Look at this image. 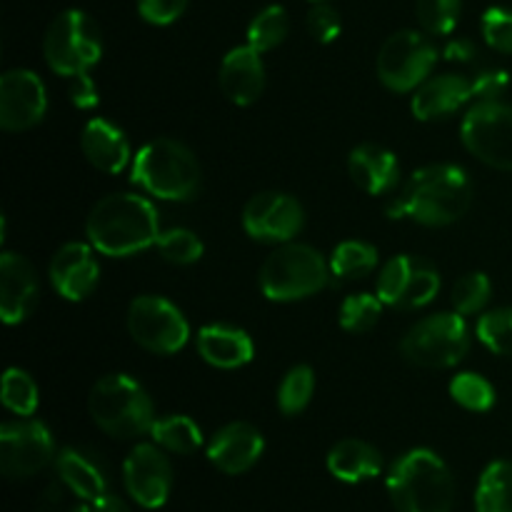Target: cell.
<instances>
[{
  "instance_id": "obj_1",
  "label": "cell",
  "mask_w": 512,
  "mask_h": 512,
  "mask_svg": "<svg viewBox=\"0 0 512 512\" xmlns=\"http://www.w3.org/2000/svg\"><path fill=\"white\" fill-rule=\"evenodd\" d=\"M473 200L468 173L458 165H428L413 173L388 203L390 218H410L420 225H450L463 218Z\"/></svg>"
},
{
  "instance_id": "obj_2",
  "label": "cell",
  "mask_w": 512,
  "mask_h": 512,
  "mask_svg": "<svg viewBox=\"0 0 512 512\" xmlns=\"http://www.w3.org/2000/svg\"><path fill=\"white\" fill-rule=\"evenodd\" d=\"M85 233L98 253L128 258L158 243V213L153 203L140 195L113 193L93 205Z\"/></svg>"
},
{
  "instance_id": "obj_3",
  "label": "cell",
  "mask_w": 512,
  "mask_h": 512,
  "mask_svg": "<svg viewBox=\"0 0 512 512\" xmlns=\"http://www.w3.org/2000/svg\"><path fill=\"white\" fill-rule=\"evenodd\" d=\"M388 493L400 512H453L455 483L448 465L433 450H410L395 460Z\"/></svg>"
},
{
  "instance_id": "obj_4",
  "label": "cell",
  "mask_w": 512,
  "mask_h": 512,
  "mask_svg": "<svg viewBox=\"0 0 512 512\" xmlns=\"http://www.w3.org/2000/svg\"><path fill=\"white\" fill-rule=\"evenodd\" d=\"M133 183L160 200H193L200 190V165L178 140H150L133 158Z\"/></svg>"
},
{
  "instance_id": "obj_5",
  "label": "cell",
  "mask_w": 512,
  "mask_h": 512,
  "mask_svg": "<svg viewBox=\"0 0 512 512\" xmlns=\"http://www.w3.org/2000/svg\"><path fill=\"white\" fill-rule=\"evenodd\" d=\"M90 418L110 438L133 440L150 433L155 410L148 393L130 375L113 373L93 385L88 398Z\"/></svg>"
},
{
  "instance_id": "obj_6",
  "label": "cell",
  "mask_w": 512,
  "mask_h": 512,
  "mask_svg": "<svg viewBox=\"0 0 512 512\" xmlns=\"http://www.w3.org/2000/svg\"><path fill=\"white\" fill-rule=\"evenodd\" d=\"M330 273L323 255L310 245L288 243L265 258L260 268V288L275 303L303 300L325 288Z\"/></svg>"
},
{
  "instance_id": "obj_7",
  "label": "cell",
  "mask_w": 512,
  "mask_h": 512,
  "mask_svg": "<svg viewBox=\"0 0 512 512\" xmlns=\"http://www.w3.org/2000/svg\"><path fill=\"white\" fill-rule=\"evenodd\" d=\"M43 53L53 73L68 78L88 73L103 55L98 25L83 10H63L45 33Z\"/></svg>"
},
{
  "instance_id": "obj_8",
  "label": "cell",
  "mask_w": 512,
  "mask_h": 512,
  "mask_svg": "<svg viewBox=\"0 0 512 512\" xmlns=\"http://www.w3.org/2000/svg\"><path fill=\"white\" fill-rule=\"evenodd\" d=\"M470 335L460 313H435L408 330L400 343L405 360L418 368H453L468 355Z\"/></svg>"
},
{
  "instance_id": "obj_9",
  "label": "cell",
  "mask_w": 512,
  "mask_h": 512,
  "mask_svg": "<svg viewBox=\"0 0 512 512\" xmlns=\"http://www.w3.org/2000/svg\"><path fill=\"white\" fill-rule=\"evenodd\" d=\"M438 63V50L418 30L390 35L378 53V78L393 93H410L428 80Z\"/></svg>"
},
{
  "instance_id": "obj_10",
  "label": "cell",
  "mask_w": 512,
  "mask_h": 512,
  "mask_svg": "<svg viewBox=\"0 0 512 512\" xmlns=\"http://www.w3.org/2000/svg\"><path fill=\"white\" fill-rule=\"evenodd\" d=\"M463 145L490 168L512 173V108L500 100H480L460 125Z\"/></svg>"
},
{
  "instance_id": "obj_11",
  "label": "cell",
  "mask_w": 512,
  "mask_h": 512,
  "mask_svg": "<svg viewBox=\"0 0 512 512\" xmlns=\"http://www.w3.org/2000/svg\"><path fill=\"white\" fill-rule=\"evenodd\" d=\"M128 330L140 348L158 355L178 353L190 338L185 315L158 295H140L130 303Z\"/></svg>"
},
{
  "instance_id": "obj_12",
  "label": "cell",
  "mask_w": 512,
  "mask_h": 512,
  "mask_svg": "<svg viewBox=\"0 0 512 512\" xmlns=\"http://www.w3.org/2000/svg\"><path fill=\"white\" fill-rule=\"evenodd\" d=\"M53 458V435L38 420L5 423L0 428V470L5 478H33L35 473L48 468Z\"/></svg>"
},
{
  "instance_id": "obj_13",
  "label": "cell",
  "mask_w": 512,
  "mask_h": 512,
  "mask_svg": "<svg viewBox=\"0 0 512 512\" xmlns=\"http://www.w3.org/2000/svg\"><path fill=\"white\" fill-rule=\"evenodd\" d=\"M125 490L138 505L158 510L168 503L173 488V468L158 445L140 443L130 450L123 465Z\"/></svg>"
},
{
  "instance_id": "obj_14",
  "label": "cell",
  "mask_w": 512,
  "mask_h": 512,
  "mask_svg": "<svg viewBox=\"0 0 512 512\" xmlns=\"http://www.w3.org/2000/svg\"><path fill=\"white\" fill-rule=\"evenodd\" d=\"M48 95L33 70H8L0 78V128L8 133L30 130L45 118Z\"/></svg>"
},
{
  "instance_id": "obj_15",
  "label": "cell",
  "mask_w": 512,
  "mask_h": 512,
  "mask_svg": "<svg viewBox=\"0 0 512 512\" xmlns=\"http://www.w3.org/2000/svg\"><path fill=\"white\" fill-rule=\"evenodd\" d=\"M243 228L260 243H288L303 228V208L293 195L260 193L245 205Z\"/></svg>"
},
{
  "instance_id": "obj_16",
  "label": "cell",
  "mask_w": 512,
  "mask_h": 512,
  "mask_svg": "<svg viewBox=\"0 0 512 512\" xmlns=\"http://www.w3.org/2000/svg\"><path fill=\"white\" fill-rule=\"evenodd\" d=\"M93 245L68 243L50 260V283L60 298L70 303H80L95 290L100 280L98 260L93 255Z\"/></svg>"
},
{
  "instance_id": "obj_17",
  "label": "cell",
  "mask_w": 512,
  "mask_h": 512,
  "mask_svg": "<svg viewBox=\"0 0 512 512\" xmlns=\"http://www.w3.org/2000/svg\"><path fill=\"white\" fill-rule=\"evenodd\" d=\"M38 278L23 255L3 253L0 258V315L5 325H18L38 303Z\"/></svg>"
},
{
  "instance_id": "obj_18",
  "label": "cell",
  "mask_w": 512,
  "mask_h": 512,
  "mask_svg": "<svg viewBox=\"0 0 512 512\" xmlns=\"http://www.w3.org/2000/svg\"><path fill=\"white\" fill-rule=\"evenodd\" d=\"M265 450V440L250 423H230L208 443V460L225 475H240L253 468Z\"/></svg>"
},
{
  "instance_id": "obj_19",
  "label": "cell",
  "mask_w": 512,
  "mask_h": 512,
  "mask_svg": "<svg viewBox=\"0 0 512 512\" xmlns=\"http://www.w3.org/2000/svg\"><path fill=\"white\" fill-rule=\"evenodd\" d=\"M260 55L253 45H238L223 58L218 80L230 103L253 105L263 95L265 68Z\"/></svg>"
},
{
  "instance_id": "obj_20",
  "label": "cell",
  "mask_w": 512,
  "mask_h": 512,
  "mask_svg": "<svg viewBox=\"0 0 512 512\" xmlns=\"http://www.w3.org/2000/svg\"><path fill=\"white\" fill-rule=\"evenodd\" d=\"M353 183L368 195L393 193L400 180L398 158L380 145H358L348 158Z\"/></svg>"
},
{
  "instance_id": "obj_21",
  "label": "cell",
  "mask_w": 512,
  "mask_h": 512,
  "mask_svg": "<svg viewBox=\"0 0 512 512\" xmlns=\"http://www.w3.org/2000/svg\"><path fill=\"white\" fill-rule=\"evenodd\" d=\"M80 148H83L90 165L103 170V173L115 175L130 163V145L123 130L103 118H93L85 123L83 135H80Z\"/></svg>"
},
{
  "instance_id": "obj_22",
  "label": "cell",
  "mask_w": 512,
  "mask_h": 512,
  "mask_svg": "<svg viewBox=\"0 0 512 512\" xmlns=\"http://www.w3.org/2000/svg\"><path fill=\"white\" fill-rule=\"evenodd\" d=\"M473 100V85L460 75H440V78L425 80L413 95V115L418 120H438L455 113L460 105Z\"/></svg>"
},
{
  "instance_id": "obj_23",
  "label": "cell",
  "mask_w": 512,
  "mask_h": 512,
  "mask_svg": "<svg viewBox=\"0 0 512 512\" xmlns=\"http://www.w3.org/2000/svg\"><path fill=\"white\" fill-rule=\"evenodd\" d=\"M198 353L213 368L235 370L253 360V340L230 325H205L198 333Z\"/></svg>"
},
{
  "instance_id": "obj_24",
  "label": "cell",
  "mask_w": 512,
  "mask_h": 512,
  "mask_svg": "<svg viewBox=\"0 0 512 512\" xmlns=\"http://www.w3.org/2000/svg\"><path fill=\"white\" fill-rule=\"evenodd\" d=\"M55 468H58L60 483L78 500L93 503L100 495L108 493V478H105L103 468L98 465V460L90 458L83 450H60L58 458H55Z\"/></svg>"
},
{
  "instance_id": "obj_25",
  "label": "cell",
  "mask_w": 512,
  "mask_h": 512,
  "mask_svg": "<svg viewBox=\"0 0 512 512\" xmlns=\"http://www.w3.org/2000/svg\"><path fill=\"white\" fill-rule=\"evenodd\" d=\"M328 470L333 478L343 483H363L378 478L383 470V458L378 450L365 440H340L328 453Z\"/></svg>"
},
{
  "instance_id": "obj_26",
  "label": "cell",
  "mask_w": 512,
  "mask_h": 512,
  "mask_svg": "<svg viewBox=\"0 0 512 512\" xmlns=\"http://www.w3.org/2000/svg\"><path fill=\"white\" fill-rule=\"evenodd\" d=\"M475 510L478 512H512V463L495 460L480 475L475 490Z\"/></svg>"
},
{
  "instance_id": "obj_27",
  "label": "cell",
  "mask_w": 512,
  "mask_h": 512,
  "mask_svg": "<svg viewBox=\"0 0 512 512\" xmlns=\"http://www.w3.org/2000/svg\"><path fill=\"white\" fill-rule=\"evenodd\" d=\"M150 435H153L155 445L178 455H193L203 445V433L188 415H168L163 420H155Z\"/></svg>"
},
{
  "instance_id": "obj_28",
  "label": "cell",
  "mask_w": 512,
  "mask_h": 512,
  "mask_svg": "<svg viewBox=\"0 0 512 512\" xmlns=\"http://www.w3.org/2000/svg\"><path fill=\"white\" fill-rule=\"evenodd\" d=\"M288 30L290 20L283 5H268L250 20L248 45H253L258 53H268V50L278 48L288 38Z\"/></svg>"
},
{
  "instance_id": "obj_29",
  "label": "cell",
  "mask_w": 512,
  "mask_h": 512,
  "mask_svg": "<svg viewBox=\"0 0 512 512\" xmlns=\"http://www.w3.org/2000/svg\"><path fill=\"white\" fill-rule=\"evenodd\" d=\"M378 265V250L363 240L340 243L330 255V273L335 278H363Z\"/></svg>"
},
{
  "instance_id": "obj_30",
  "label": "cell",
  "mask_w": 512,
  "mask_h": 512,
  "mask_svg": "<svg viewBox=\"0 0 512 512\" xmlns=\"http://www.w3.org/2000/svg\"><path fill=\"white\" fill-rule=\"evenodd\" d=\"M3 405L10 413L28 418L38 410V385L25 370L8 368L3 375Z\"/></svg>"
},
{
  "instance_id": "obj_31",
  "label": "cell",
  "mask_w": 512,
  "mask_h": 512,
  "mask_svg": "<svg viewBox=\"0 0 512 512\" xmlns=\"http://www.w3.org/2000/svg\"><path fill=\"white\" fill-rule=\"evenodd\" d=\"M450 395L473 413H488L495 405V388L478 373H460L450 380Z\"/></svg>"
},
{
  "instance_id": "obj_32",
  "label": "cell",
  "mask_w": 512,
  "mask_h": 512,
  "mask_svg": "<svg viewBox=\"0 0 512 512\" xmlns=\"http://www.w3.org/2000/svg\"><path fill=\"white\" fill-rule=\"evenodd\" d=\"M315 390V375L308 365H295L283 378L278 390V405L285 415H298L308 408Z\"/></svg>"
},
{
  "instance_id": "obj_33",
  "label": "cell",
  "mask_w": 512,
  "mask_h": 512,
  "mask_svg": "<svg viewBox=\"0 0 512 512\" xmlns=\"http://www.w3.org/2000/svg\"><path fill=\"white\" fill-rule=\"evenodd\" d=\"M383 305L385 303L378 295H350V298H345L343 305H340V325H343L348 333H365V330H370L380 320Z\"/></svg>"
},
{
  "instance_id": "obj_34",
  "label": "cell",
  "mask_w": 512,
  "mask_h": 512,
  "mask_svg": "<svg viewBox=\"0 0 512 512\" xmlns=\"http://www.w3.org/2000/svg\"><path fill=\"white\" fill-rule=\"evenodd\" d=\"M415 258L410 255H395L388 263L383 265L378 278V298L383 300L390 308H398L400 300H403L405 288L410 283V275H413Z\"/></svg>"
},
{
  "instance_id": "obj_35",
  "label": "cell",
  "mask_w": 512,
  "mask_h": 512,
  "mask_svg": "<svg viewBox=\"0 0 512 512\" xmlns=\"http://www.w3.org/2000/svg\"><path fill=\"white\" fill-rule=\"evenodd\" d=\"M155 245H158L160 255H163L168 263H175V265L198 263L205 253L198 235H195L193 230H185V228L165 230V233H160L158 243Z\"/></svg>"
},
{
  "instance_id": "obj_36",
  "label": "cell",
  "mask_w": 512,
  "mask_h": 512,
  "mask_svg": "<svg viewBox=\"0 0 512 512\" xmlns=\"http://www.w3.org/2000/svg\"><path fill=\"white\" fill-rule=\"evenodd\" d=\"M480 343L495 355H512V308L490 310L478 323Z\"/></svg>"
},
{
  "instance_id": "obj_37",
  "label": "cell",
  "mask_w": 512,
  "mask_h": 512,
  "mask_svg": "<svg viewBox=\"0 0 512 512\" xmlns=\"http://www.w3.org/2000/svg\"><path fill=\"white\" fill-rule=\"evenodd\" d=\"M490 293H493V285L485 273H468L465 278H460L453 288V308L460 315H473L478 310H483L488 305Z\"/></svg>"
},
{
  "instance_id": "obj_38",
  "label": "cell",
  "mask_w": 512,
  "mask_h": 512,
  "mask_svg": "<svg viewBox=\"0 0 512 512\" xmlns=\"http://www.w3.org/2000/svg\"><path fill=\"white\" fill-rule=\"evenodd\" d=\"M440 290V275L433 265L423 263V260H415L413 275H410V283L405 288L403 300H400V310H415L423 308V305L433 303L435 295Z\"/></svg>"
},
{
  "instance_id": "obj_39",
  "label": "cell",
  "mask_w": 512,
  "mask_h": 512,
  "mask_svg": "<svg viewBox=\"0 0 512 512\" xmlns=\"http://www.w3.org/2000/svg\"><path fill=\"white\" fill-rule=\"evenodd\" d=\"M460 18V0H418V20L433 35L453 33Z\"/></svg>"
},
{
  "instance_id": "obj_40",
  "label": "cell",
  "mask_w": 512,
  "mask_h": 512,
  "mask_svg": "<svg viewBox=\"0 0 512 512\" xmlns=\"http://www.w3.org/2000/svg\"><path fill=\"white\" fill-rule=\"evenodd\" d=\"M483 38L498 53L512 55V10L488 8L483 13Z\"/></svg>"
},
{
  "instance_id": "obj_41",
  "label": "cell",
  "mask_w": 512,
  "mask_h": 512,
  "mask_svg": "<svg viewBox=\"0 0 512 512\" xmlns=\"http://www.w3.org/2000/svg\"><path fill=\"white\" fill-rule=\"evenodd\" d=\"M308 30L318 43L323 45L333 43V40L340 35V30H343L338 10L330 8V5L325 3H315L308 13Z\"/></svg>"
},
{
  "instance_id": "obj_42",
  "label": "cell",
  "mask_w": 512,
  "mask_h": 512,
  "mask_svg": "<svg viewBox=\"0 0 512 512\" xmlns=\"http://www.w3.org/2000/svg\"><path fill=\"white\" fill-rule=\"evenodd\" d=\"M188 8V0H138V13L150 25H170Z\"/></svg>"
},
{
  "instance_id": "obj_43",
  "label": "cell",
  "mask_w": 512,
  "mask_h": 512,
  "mask_svg": "<svg viewBox=\"0 0 512 512\" xmlns=\"http://www.w3.org/2000/svg\"><path fill=\"white\" fill-rule=\"evenodd\" d=\"M473 85V98L478 100H498L500 95L508 90L510 75L500 68H485L475 75V80H470Z\"/></svg>"
},
{
  "instance_id": "obj_44",
  "label": "cell",
  "mask_w": 512,
  "mask_h": 512,
  "mask_svg": "<svg viewBox=\"0 0 512 512\" xmlns=\"http://www.w3.org/2000/svg\"><path fill=\"white\" fill-rule=\"evenodd\" d=\"M70 100L80 110H90L98 105V90H95V83L90 80L88 73L75 75L73 85H70Z\"/></svg>"
},
{
  "instance_id": "obj_45",
  "label": "cell",
  "mask_w": 512,
  "mask_h": 512,
  "mask_svg": "<svg viewBox=\"0 0 512 512\" xmlns=\"http://www.w3.org/2000/svg\"><path fill=\"white\" fill-rule=\"evenodd\" d=\"M445 58L455 60V63H470V60L475 58V45L465 38L450 40V43L445 45Z\"/></svg>"
},
{
  "instance_id": "obj_46",
  "label": "cell",
  "mask_w": 512,
  "mask_h": 512,
  "mask_svg": "<svg viewBox=\"0 0 512 512\" xmlns=\"http://www.w3.org/2000/svg\"><path fill=\"white\" fill-rule=\"evenodd\" d=\"M90 508H93V512H130L128 505H125L118 495L110 493V490L105 495H100L98 500H93Z\"/></svg>"
},
{
  "instance_id": "obj_47",
  "label": "cell",
  "mask_w": 512,
  "mask_h": 512,
  "mask_svg": "<svg viewBox=\"0 0 512 512\" xmlns=\"http://www.w3.org/2000/svg\"><path fill=\"white\" fill-rule=\"evenodd\" d=\"M310 3H325V0H310Z\"/></svg>"
}]
</instances>
